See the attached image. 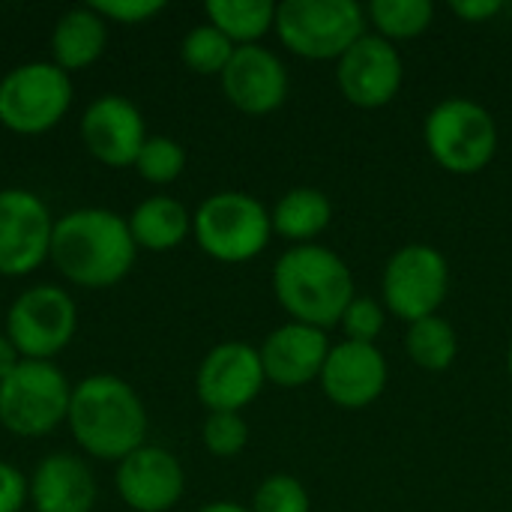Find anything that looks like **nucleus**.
I'll use <instances>...</instances> for the list:
<instances>
[{"label":"nucleus","mask_w":512,"mask_h":512,"mask_svg":"<svg viewBox=\"0 0 512 512\" xmlns=\"http://www.w3.org/2000/svg\"><path fill=\"white\" fill-rule=\"evenodd\" d=\"M27 492L30 489H27V480L21 477V471L0 462V512H21Z\"/></svg>","instance_id":"nucleus-32"},{"label":"nucleus","mask_w":512,"mask_h":512,"mask_svg":"<svg viewBox=\"0 0 512 512\" xmlns=\"http://www.w3.org/2000/svg\"><path fill=\"white\" fill-rule=\"evenodd\" d=\"M30 501L36 512H90L96 501L93 474L78 456H45L30 477Z\"/></svg>","instance_id":"nucleus-19"},{"label":"nucleus","mask_w":512,"mask_h":512,"mask_svg":"<svg viewBox=\"0 0 512 512\" xmlns=\"http://www.w3.org/2000/svg\"><path fill=\"white\" fill-rule=\"evenodd\" d=\"M105 18L96 15L90 6H75L60 15L51 33V51L63 72L90 66L105 51Z\"/></svg>","instance_id":"nucleus-21"},{"label":"nucleus","mask_w":512,"mask_h":512,"mask_svg":"<svg viewBox=\"0 0 512 512\" xmlns=\"http://www.w3.org/2000/svg\"><path fill=\"white\" fill-rule=\"evenodd\" d=\"M21 354H18V348L12 345V339L9 336H0V381H6L15 369H18V360Z\"/></svg>","instance_id":"nucleus-34"},{"label":"nucleus","mask_w":512,"mask_h":512,"mask_svg":"<svg viewBox=\"0 0 512 512\" xmlns=\"http://www.w3.org/2000/svg\"><path fill=\"white\" fill-rule=\"evenodd\" d=\"M75 300L57 285L27 288L6 315V336L27 360H48L60 354L75 336Z\"/></svg>","instance_id":"nucleus-10"},{"label":"nucleus","mask_w":512,"mask_h":512,"mask_svg":"<svg viewBox=\"0 0 512 512\" xmlns=\"http://www.w3.org/2000/svg\"><path fill=\"white\" fill-rule=\"evenodd\" d=\"M423 141L435 165L447 174L471 177L492 165L498 153V123L483 102L447 96L426 114Z\"/></svg>","instance_id":"nucleus-4"},{"label":"nucleus","mask_w":512,"mask_h":512,"mask_svg":"<svg viewBox=\"0 0 512 512\" xmlns=\"http://www.w3.org/2000/svg\"><path fill=\"white\" fill-rule=\"evenodd\" d=\"M192 231V216L189 210L168 195H153L141 201L132 216H129V234L135 246L150 249V252H168L186 240Z\"/></svg>","instance_id":"nucleus-22"},{"label":"nucleus","mask_w":512,"mask_h":512,"mask_svg":"<svg viewBox=\"0 0 512 512\" xmlns=\"http://www.w3.org/2000/svg\"><path fill=\"white\" fill-rule=\"evenodd\" d=\"M72 390L48 360H21L0 381V426L18 438H42L69 417Z\"/></svg>","instance_id":"nucleus-7"},{"label":"nucleus","mask_w":512,"mask_h":512,"mask_svg":"<svg viewBox=\"0 0 512 512\" xmlns=\"http://www.w3.org/2000/svg\"><path fill=\"white\" fill-rule=\"evenodd\" d=\"M201 438L207 453H213L216 459H234L249 444V423L243 420V414H228V411L207 414Z\"/></svg>","instance_id":"nucleus-29"},{"label":"nucleus","mask_w":512,"mask_h":512,"mask_svg":"<svg viewBox=\"0 0 512 512\" xmlns=\"http://www.w3.org/2000/svg\"><path fill=\"white\" fill-rule=\"evenodd\" d=\"M366 21L372 33L387 42H405L423 36L435 21V3L429 0H372L366 6Z\"/></svg>","instance_id":"nucleus-25"},{"label":"nucleus","mask_w":512,"mask_h":512,"mask_svg":"<svg viewBox=\"0 0 512 512\" xmlns=\"http://www.w3.org/2000/svg\"><path fill=\"white\" fill-rule=\"evenodd\" d=\"M450 294V264L429 243L396 249L381 273V303L405 324L438 315Z\"/></svg>","instance_id":"nucleus-8"},{"label":"nucleus","mask_w":512,"mask_h":512,"mask_svg":"<svg viewBox=\"0 0 512 512\" xmlns=\"http://www.w3.org/2000/svg\"><path fill=\"white\" fill-rule=\"evenodd\" d=\"M279 42L303 60H339L366 30V6L357 0H285L276 3Z\"/></svg>","instance_id":"nucleus-5"},{"label":"nucleus","mask_w":512,"mask_h":512,"mask_svg":"<svg viewBox=\"0 0 512 512\" xmlns=\"http://www.w3.org/2000/svg\"><path fill=\"white\" fill-rule=\"evenodd\" d=\"M54 222L45 201L27 189L0 192V276H27L51 252Z\"/></svg>","instance_id":"nucleus-13"},{"label":"nucleus","mask_w":512,"mask_h":512,"mask_svg":"<svg viewBox=\"0 0 512 512\" xmlns=\"http://www.w3.org/2000/svg\"><path fill=\"white\" fill-rule=\"evenodd\" d=\"M135 168L138 174L147 180V183H156V186H165L171 180H177L186 168V150L174 141V138H165V135H153L144 141L138 159H135Z\"/></svg>","instance_id":"nucleus-27"},{"label":"nucleus","mask_w":512,"mask_h":512,"mask_svg":"<svg viewBox=\"0 0 512 512\" xmlns=\"http://www.w3.org/2000/svg\"><path fill=\"white\" fill-rule=\"evenodd\" d=\"M405 81V60L393 42L366 30L339 60L336 87L354 108L375 111L390 105Z\"/></svg>","instance_id":"nucleus-11"},{"label":"nucleus","mask_w":512,"mask_h":512,"mask_svg":"<svg viewBox=\"0 0 512 512\" xmlns=\"http://www.w3.org/2000/svg\"><path fill=\"white\" fill-rule=\"evenodd\" d=\"M81 138L87 150L111 168L135 165L147 132L141 111L123 96H99L81 120Z\"/></svg>","instance_id":"nucleus-18"},{"label":"nucleus","mask_w":512,"mask_h":512,"mask_svg":"<svg viewBox=\"0 0 512 512\" xmlns=\"http://www.w3.org/2000/svg\"><path fill=\"white\" fill-rule=\"evenodd\" d=\"M324 396L342 411H363L375 405L390 384V363L378 345L336 342L318 378Z\"/></svg>","instance_id":"nucleus-14"},{"label":"nucleus","mask_w":512,"mask_h":512,"mask_svg":"<svg viewBox=\"0 0 512 512\" xmlns=\"http://www.w3.org/2000/svg\"><path fill=\"white\" fill-rule=\"evenodd\" d=\"M72 102V81L57 63H21L0 81V123L21 135L48 132Z\"/></svg>","instance_id":"nucleus-9"},{"label":"nucleus","mask_w":512,"mask_h":512,"mask_svg":"<svg viewBox=\"0 0 512 512\" xmlns=\"http://www.w3.org/2000/svg\"><path fill=\"white\" fill-rule=\"evenodd\" d=\"M66 420L78 447L93 459L123 462L129 453L144 447V402L117 375H90L75 384Z\"/></svg>","instance_id":"nucleus-3"},{"label":"nucleus","mask_w":512,"mask_h":512,"mask_svg":"<svg viewBox=\"0 0 512 512\" xmlns=\"http://www.w3.org/2000/svg\"><path fill=\"white\" fill-rule=\"evenodd\" d=\"M270 222L273 234H279L291 246H306L330 228L333 201L318 186H294L276 201V207L270 210Z\"/></svg>","instance_id":"nucleus-20"},{"label":"nucleus","mask_w":512,"mask_h":512,"mask_svg":"<svg viewBox=\"0 0 512 512\" xmlns=\"http://www.w3.org/2000/svg\"><path fill=\"white\" fill-rule=\"evenodd\" d=\"M234 51H237V45L222 30H216L210 21L192 27L180 45L183 63L198 75H222L228 60L234 57Z\"/></svg>","instance_id":"nucleus-26"},{"label":"nucleus","mask_w":512,"mask_h":512,"mask_svg":"<svg viewBox=\"0 0 512 512\" xmlns=\"http://www.w3.org/2000/svg\"><path fill=\"white\" fill-rule=\"evenodd\" d=\"M183 468L162 447H138L117 465V492L135 512H168L183 498Z\"/></svg>","instance_id":"nucleus-17"},{"label":"nucleus","mask_w":512,"mask_h":512,"mask_svg":"<svg viewBox=\"0 0 512 512\" xmlns=\"http://www.w3.org/2000/svg\"><path fill=\"white\" fill-rule=\"evenodd\" d=\"M450 12L468 24H483L504 12V0H453Z\"/></svg>","instance_id":"nucleus-33"},{"label":"nucleus","mask_w":512,"mask_h":512,"mask_svg":"<svg viewBox=\"0 0 512 512\" xmlns=\"http://www.w3.org/2000/svg\"><path fill=\"white\" fill-rule=\"evenodd\" d=\"M507 372H510V378H512V342H510V348H507Z\"/></svg>","instance_id":"nucleus-36"},{"label":"nucleus","mask_w":512,"mask_h":512,"mask_svg":"<svg viewBox=\"0 0 512 512\" xmlns=\"http://www.w3.org/2000/svg\"><path fill=\"white\" fill-rule=\"evenodd\" d=\"M405 354L417 369L447 372L459 357V333L444 315H429L423 321L408 324Z\"/></svg>","instance_id":"nucleus-24"},{"label":"nucleus","mask_w":512,"mask_h":512,"mask_svg":"<svg viewBox=\"0 0 512 512\" xmlns=\"http://www.w3.org/2000/svg\"><path fill=\"white\" fill-rule=\"evenodd\" d=\"M198 512H252V510H249V507H240V504H234V501H213V504L201 507Z\"/></svg>","instance_id":"nucleus-35"},{"label":"nucleus","mask_w":512,"mask_h":512,"mask_svg":"<svg viewBox=\"0 0 512 512\" xmlns=\"http://www.w3.org/2000/svg\"><path fill=\"white\" fill-rule=\"evenodd\" d=\"M252 512H312V498L294 474H270L252 498Z\"/></svg>","instance_id":"nucleus-28"},{"label":"nucleus","mask_w":512,"mask_h":512,"mask_svg":"<svg viewBox=\"0 0 512 512\" xmlns=\"http://www.w3.org/2000/svg\"><path fill=\"white\" fill-rule=\"evenodd\" d=\"M135 240L129 222L102 207L72 210L54 222L51 252L54 267L81 288L117 285L135 264Z\"/></svg>","instance_id":"nucleus-1"},{"label":"nucleus","mask_w":512,"mask_h":512,"mask_svg":"<svg viewBox=\"0 0 512 512\" xmlns=\"http://www.w3.org/2000/svg\"><path fill=\"white\" fill-rule=\"evenodd\" d=\"M90 9L102 18L120 21V24H141L147 18H153L156 12L165 9L162 0H96L90 3Z\"/></svg>","instance_id":"nucleus-31"},{"label":"nucleus","mask_w":512,"mask_h":512,"mask_svg":"<svg viewBox=\"0 0 512 512\" xmlns=\"http://www.w3.org/2000/svg\"><path fill=\"white\" fill-rule=\"evenodd\" d=\"M204 12L237 48L258 45L276 24V3L270 0H210Z\"/></svg>","instance_id":"nucleus-23"},{"label":"nucleus","mask_w":512,"mask_h":512,"mask_svg":"<svg viewBox=\"0 0 512 512\" xmlns=\"http://www.w3.org/2000/svg\"><path fill=\"white\" fill-rule=\"evenodd\" d=\"M192 234L210 258L222 264H243L267 249L273 222L270 210L255 195L216 192L192 213Z\"/></svg>","instance_id":"nucleus-6"},{"label":"nucleus","mask_w":512,"mask_h":512,"mask_svg":"<svg viewBox=\"0 0 512 512\" xmlns=\"http://www.w3.org/2000/svg\"><path fill=\"white\" fill-rule=\"evenodd\" d=\"M222 78V90L228 102L243 114H273L288 99V69L282 57L270 48L258 45H240L234 57L228 60Z\"/></svg>","instance_id":"nucleus-15"},{"label":"nucleus","mask_w":512,"mask_h":512,"mask_svg":"<svg viewBox=\"0 0 512 512\" xmlns=\"http://www.w3.org/2000/svg\"><path fill=\"white\" fill-rule=\"evenodd\" d=\"M387 315H390V312L384 309L381 300H375V297H354L351 306L345 309L339 327H342V333H345L348 342L375 345L378 336H381L384 327H387Z\"/></svg>","instance_id":"nucleus-30"},{"label":"nucleus","mask_w":512,"mask_h":512,"mask_svg":"<svg viewBox=\"0 0 512 512\" xmlns=\"http://www.w3.org/2000/svg\"><path fill=\"white\" fill-rule=\"evenodd\" d=\"M264 384L267 375L258 348L246 342H222L201 360L195 393L210 414H240L258 399Z\"/></svg>","instance_id":"nucleus-12"},{"label":"nucleus","mask_w":512,"mask_h":512,"mask_svg":"<svg viewBox=\"0 0 512 512\" xmlns=\"http://www.w3.org/2000/svg\"><path fill=\"white\" fill-rule=\"evenodd\" d=\"M330 348L333 345L324 330L288 321L276 327L273 333H267L258 354H261V366L270 384L282 390H297L321 378Z\"/></svg>","instance_id":"nucleus-16"},{"label":"nucleus","mask_w":512,"mask_h":512,"mask_svg":"<svg viewBox=\"0 0 512 512\" xmlns=\"http://www.w3.org/2000/svg\"><path fill=\"white\" fill-rule=\"evenodd\" d=\"M273 294L291 321L318 330L339 327L357 297L354 273L339 252L321 243L291 246L273 264Z\"/></svg>","instance_id":"nucleus-2"}]
</instances>
